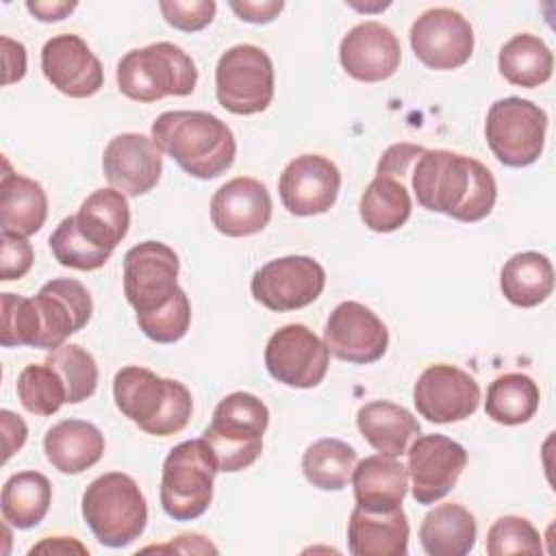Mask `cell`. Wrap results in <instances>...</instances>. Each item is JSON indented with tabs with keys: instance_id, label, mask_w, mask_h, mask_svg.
Wrapping results in <instances>:
<instances>
[{
	"instance_id": "ee69618b",
	"label": "cell",
	"mask_w": 556,
	"mask_h": 556,
	"mask_svg": "<svg viewBox=\"0 0 556 556\" xmlns=\"http://www.w3.org/2000/svg\"><path fill=\"white\" fill-rule=\"evenodd\" d=\"M230 9L239 15V20L250 22V24H267L278 17L282 11V0H230Z\"/></svg>"
},
{
	"instance_id": "d6986e66",
	"label": "cell",
	"mask_w": 556,
	"mask_h": 556,
	"mask_svg": "<svg viewBox=\"0 0 556 556\" xmlns=\"http://www.w3.org/2000/svg\"><path fill=\"white\" fill-rule=\"evenodd\" d=\"M402 48L395 33L374 20L352 26L339 43L341 67L358 83H380L400 67Z\"/></svg>"
},
{
	"instance_id": "4316f807",
	"label": "cell",
	"mask_w": 556,
	"mask_h": 556,
	"mask_svg": "<svg viewBox=\"0 0 556 556\" xmlns=\"http://www.w3.org/2000/svg\"><path fill=\"white\" fill-rule=\"evenodd\" d=\"M78 232L98 250L113 254L130 226L126 195L117 189H96L74 215Z\"/></svg>"
},
{
	"instance_id": "ba28073f",
	"label": "cell",
	"mask_w": 556,
	"mask_h": 556,
	"mask_svg": "<svg viewBox=\"0 0 556 556\" xmlns=\"http://www.w3.org/2000/svg\"><path fill=\"white\" fill-rule=\"evenodd\" d=\"M547 115L532 100L508 96L486 113L484 135L493 156L506 167L532 165L545 146Z\"/></svg>"
},
{
	"instance_id": "52a82bcc",
	"label": "cell",
	"mask_w": 556,
	"mask_h": 556,
	"mask_svg": "<svg viewBox=\"0 0 556 556\" xmlns=\"http://www.w3.org/2000/svg\"><path fill=\"white\" fill-rule=\"evenodd\" d=\"M217 463L208 443L189 439L169 450L161 471V506L176 521H191L206 513L213 500Z\"/></svg>"
},
{
	"instance_id": "ac0fdd59",
	"label": "cell",
	"mask_w": 556,
	"mask_h": 556,
	"mask_svg": "<svg viewBox=\"0 0 556 556\" xmlns=\"http://www.w3.org/2000/svg\"><path fill=\"white\" fill-rule=\"evenodd\" d=\"M41 72L61 93L89 98L100 91L104 70L83 37L63 33L50 37L41 48Z\"/></svg>"
},
{
	"instance_id": "d4e9b609",
	"label": "cell",
	"mask_w": 556,
	"mask_h": 556,
	"mask_svg": "<svg viewBox=\"0 0 556 556\" xmlns=\"http://www.w3.org/2000/svg\"><path fill=\"white\" fill-rule=\"evenodd\" d=\"M48 463L61 473H83L104 454V434L85 419H63L43 437Z\"/></svg>"
},
{
	"instance_id": "f6af8a7d",
	"label": "cell",
	"mask_w": 556,
	"mask_h": 556,
	"mask_svg": "<svg viewBox=\"0 0 556 556\" xmlns=\"http://www.w3.org/2000/svg\"><path fill=\"white\" fill-rule=\"evenodd\" d=\"M0 424H2V434H4V458L9 460L24 443L28 437V428L24 419L11 410H0Z\"/></svg>"
},
{
	"instance_id": "484cf974",
	"label": "cell",
	"mask_w": 556,
	"mask_h": 556,
	"mask_svg": "<svg viewBox=\"0 0 556 556\" xmlns=\"http://www.w3.org/2000/svg\"><path fill=\"white\" fill-rule=\"evenodd\" d=\"M352 486L356 506L367 510H393L402 506L406 495L408 469L393 456H365L354 465Z\"/></svg>"
},
{
	"instance_id": "5b68a950",
	"label": "cell",
	"mask_w": 556,
	"mask_h": 556,
	"mask_svg": "<svg viewBox=\"0 0 556 556\" xmlns=\"http://www.w3.org/2000/svg\"><path fill=\"white\" fill-rule=\"evenodd\" d=\"M269 410L252 393L235 391L219 400L202 439L208 443L219 471L235 473L256 463L263 452V434Z\"/></svg>"
},
{
	"instance_id": "83f0119b",
	"label": "cell",
	"mask_w": 556,
	"mask_h": 556,
	"mask_svg": "<svg viewBox=\"0 0 556 556\" xmlns=\"http://www.w3.org/2000/svg\"><path fill=\"white\" fill-rule=\"evenodd\" d=\"M473 515L454 502H445L426 513L419 523V541L430 556H465L476 545Z\"/></svg>"
},
{
	"instance_id": "ab89813d",
	"label": "cell",
	"mask_w": 556,
	"mask_h": 556,
	"mask_svg": "<svg viewBox=\"0 0 556 556\" xmlns=\"http://www.w3.org/2000/svg\"><path fill=\"white\" fill-rule=\"evenodd\" d=\"M2 330L0 343L4 348L28 345L37 348L39 341V313L33 298H24L17 293H2Z\"/></svg>"
},
{
	"instance_id": "603a6c76",
	"label": "cell",
	"mask_w": 556,
	"mask_h": 556,
	"mask_svg": "<svg viewBox=\"0 0 556 556\" xmlns=\"http://www.w3.org/2000/svg\"><path fill=\"white\" fill-rule=\"evenodd\" d=\"M408 532L402 506L393 510L354 506L348 521V549L354 556H406Z\"/></svg>"
},
{
	"instance_id": "836d02e7",
	"label": "cell",
	"mask_w": 556,
	"mask_h": 556,
	"mask_svg": "<svg viewBox=\"0 0 556 556\" xmlns=\"http://www.w3.org/2000/svg\"><path fill=\"white\" fill-rule=\"evenodd\" d=\"M539 387L536 382L519 371L497 376L484 400V413L502 426H519L534 417L539 408Z\"/></svg>"
},
{
	"instance_id": "d6a6232c",
	"label": "cell",
	"mask_w": 556,
	"mask_h": 556,
	"mask_svg": "<svg viewBox=\"0 0 556 556\" xmlns=\"http://www.w3.org/2000/svg\"><path fill=\"white\" fill-rule=\"evenodd\" d=\"M413 211L406 182L393 176H376L363 191L358 215L374 232H393L402 228Z\"/></svg>"
},
{
	"instance_id": "9c48e42d",
	"label": "cell",
	"mask_w": 556,
	"mask_h": 556,
	"mask_svg": "<svg viewBox=\"0 0 556 556\" xmlns=\"http://www.w3.org/2000/svg\"><path fill=\"white\" fill-rule=\"evenodd\" d=\"M217 102L235 115L263 113L274 100V63L252 43L228 48L215 67Z\"/></svg>"
},
{
	"instance_id": "bcb514c9",
	"label": "cell",
	"mask_w": 556,
	"mask_h": 556,
	"mask_svg": "<svg viewBox=\"0 0 556 556\" xmlns=\"http://www.w3.org/2000/svg\"><path fill=\"white\" fill-rule=\"evenodd\" d=\"M2 59H4V85L17 83L26 74V50L20 41L2 37Z\"/></svg>"
},
{
	"instance_id": "7bdbcfd3",
	"label": "cell",
	"mask_w": 556,
	"mask_h": 556,
	"mask_svg": "<svg viewBox=\"0 0 556 556\" xmlns=\"http://www.w3.org/2000/svg\"><path fill=\"white\" fill-rule=\"evenodd\" d=\"M35 254L33 245L26 241L24 235L2 230V252H0V280H20L33 267Z\"/></svg>"
},
{
	"instance_id": "f1b7e54d",
	"label": "cell",
	"mask_w": 556,
	"mask_h": 556,
	"mask_svg": "<svg viewBox=\"0 0 556 556\" xmlns=\"http://www.w3.org/2000/svg\"><path fill=\"white\" fill-rule=\"evenodd\" d=\"M48 217V198L43 187L22 174L9 172L4 161V174L0 180V222L2 230H11L30 237L41 230Z\"/></svg>"
},
{
	"instance_id": "6da1fadb",
	"label": "cell",
	"mask_w": 556,
	"mask_h": 556,
	"mask_svg": "<svg viewBox=\"0 0 556 556\" xmlns=\"http://www.w3.org/2000/svg\"><path fill=\"white\" fill-rule=\"evenodd\" d=\"M408 176L417 202L452 219L473 224L484 219L495 206V178L478 159L452 150L424 148Z\"/></svg>"
},
{
	"instance_id": "cb8c5ba5",
	"label": "cell",
	"mask_w": 556,
	"mask_h": 556,
	"mask_svg": "<svg viewBox=\"0 0 556 556\" xmlns=\"http://www.w3.org/2000/svg\"><path fill=\"white\" fill-rule=\"evenodd\" d=\"M356 426L363 439L384 456H402L415 437H419L421 426L417 417L389 400H374L358 408Z\"/></svg>"
},
{
	"instance_id": "1f68e13d",
	"label": "cell",
	"mask_w": 556,
	"mask_h": 556,
	"mask_svg": "<svg viewBox=\"0 0 556 556\" xmlns=\"http://www.w3.org/2000/svg\"><path fill=\"white\" fill-rule=\"evenodd\" d=\"M52 502V484L39 471L13 473L0 495V508L7 523L17 530L35 528L48 515Z\"/></svg>"
},
{
	"instance_id": "e575fe53",
	"label": "cell",
	"mask_w": 556,
	"mask_h": 556,
	"mask_svg": "<svg viewBox=\"0 0 556 556\" xmlns=\"http://www.w3.org/2000/svg\"><path fill=\"white\" fill-rule=\"evenodd\" d=\"M356 450L341 439H319L302 456L304 478L321 491H341L352 480Z\"/></svg>"
},
{
	"instance_id": "f546056e",
	"label": "cell",
	"mask_w": 556,
	"mask_h": 556,
	"mask_svg": "<svg viewBox=\"0 0 556 556\" xmlns=\"http://www.w3.org/2000/svg\"><path fill=\"white\" fill-rule=\"evenodd\" d=\"M504 298L521 308H532L545 302L554 291V267L545 254L519 252L513 254L500 274Z\"/></svg>"
},
{
	"instance_id": "5bb4252c",
	"label": "cell",
	"mask_w": 556,
	"mask_h": 556,
	"mask_svg": "<svg viewBox=\"0 0 556 556\" xmlns=\"http://www.w3.org/2000/svg\"><path fill=\"white\" fill-rule=\"evenodd\" d=\"M410 48L430 70H456L471 59L473 28L454 9H428L410 26Z\"/></svg>"
},
{
	"instance_id": "60d3db41",
	"label": "cell",
	"mask_w": 556,
	"mask_h": 556,
	"mask_svg": "<svg viewBox=\"0 0 556 556\" xmlns=\"http://www.w3.org/2000/svg\"><path fill=\"white\" fill-rule=\"evenodd\" d=\"M486 552L491 556L541 554V534L526 517L504 515L495 519L486 532Z\"/></svg>"
},
{
	"instance_id": "8992f818",
	"label": "cell",
	"mask_w": 556,
	"mask_h": 556,
	"mask_svg": "<svg viewBox=\"0 0 556 556\" xmlns=\"http://www.w3.org/2000/svg\"><path fill=\"white\" fill-rule=\"evenodd\" d=\"M198 85L193 59L176 43L156 41L126 52L117 63V87L135 102L189 96Z\"/></svg>"
},
{
	"instance_id": "c3c4849f",
	"label": "cell",
	"mask_w": 556,
	"mask_h": 556,
	"mask_svg": "<svg viewBox=\"0 0 556 556\" xmlns=\"http://www.w3.org/2000/svg\"><path fill=\"white\" fill-rule=\"evenodd\" d=\"M39 552H52V554H70V552H78V554H87L89 549L78 543L72 536H48L41 543H37L30 554H39Z\"/></svg>"
},
{
	"instance_id": "9a60e30c",
	"label": "cell",
	"mask_w": 556,
	"mask_h": 556,
	"mask_svg": "<svg viewBox=\"0 0 556 556\" xmlns=\"http://www.w3.org/2000/svg\"><path fill=\"white\" fill-rule=\"evenodd\" d=\"M413 402L417 413L432 424L463 421L473 415L480 404V384L465 369L437 363L419 374Z\"/></svg>"
},
{
	"instance_id": "4fadbf2b",
	"label": "cell",
	"mask_w": 556,
	"mask_h": 556,
	"mask_svg": "<svg viewBox=\"0 0 556 556\" xmlns=\"http://www.w3.org/2000/svg\"><path fill=\"white\" fill-rule=\"evenodd\" d=\"M410 493L417 504H434L443 500L458 482L465 465L467 450L445 434L415 437L406 450Z\"/></svg>"
},
{
	"instance_id": "7402d4cb",
	"label": "cell",
	"mask_w": 556,
	"mask_h": 556,
	"mask_svg": "<svg viewBox=\"0 0 556 556\" xmlns=\"http://www.w3.org/2000/svg\"><path fill=\"white\" fill-rule=\"evenodd\" d=\"M271 219V195L267 187L250 176L224 182L211 198V222L226 237H250Z\"/></svg>"
},
{
	"instance_id": "2e32d148",
	"label": "cell",
	"mask_w": 556,
	"mask_h": 556,
	"mask_svg": "<svg viewBox=\"0 0 556 556\" xmlns=\"http://www.w3.org/2000/svg\"><path fill=\"white\" fill-rule=\"evenodd\" d=\"M324 343L339 361L369 365L384 356L389 348V330L371 308L348 300L334 306L328 315Z\"/></svg>"
},
{
	"instance_id": "f35d334b",
	"label": "cell",
	"mask_w": 556,
	"mask_h": 556,
	"mask_svg": "<svg viewBox=\"0 0 556 556\" xmlns=\"http://www.w3.org/2000/svg\"><path fill=\"white\" fill-rule=\"evenodd\" d=\"M137 324H139V330L154 343L180 341L187 334L191 324V304L187 293L178 289L165 306L152 313L137 315Z\"/></svg>"
},
{
	"instance_id": "44dd1931",
	"label": "cell",
	"mask_w": 556,
	"mask_h": 556,
	"mask_svg": "<svg viewBox=\"0 0 556 556\" xmlns=\"http://www.w3.org/2000/svg\"><path fill=\"white\" fill-rule=\"evenodd\" d=\"M106 180L124 195L137 198L152 191L163 172L161 150L141 132L115 135L102 154Z\"/></svg>"
},
{
	"instance_id": "ffe728a7",
	"label": "cell",
	"mask_w": 556,
	"mask_h": 556,
	"mask_svg": "<svg viewBox=\"0 0 556 556\" xmlns=\"http://www.w3.org/2000/svg\"><path fill=\"white\" fill-rule=\"evenodd\" d=\"M39 313V350H56L65 339L87 326L93 313L89 291L74 278H54L33 298Z\"/></svg>"
},
{
	"instance_id": "3957f363",
	"label": "cell",
	"mask_w": 556,
	"mask_h": 556,
	"mask_svg": "<svg viewBox=\"0 0 556 556\" xmlns=\"http://www.w3.org/2000/svg\"><path fill=\"white\" fill-rule=\"evenodd\" d=\"M115 406L124 417L152 437H169L187 428L193 410L189 389L172 378L128 365L113 378Z\"/></svg>"
},
{
	"instance_id": "8d00e7d4",
	"label": "cell",
	"mask_w": 556,
	"mask_h": 556,
	"mask_svg": "<svg viewBox=\"0 0 556 556\" xmlns=\"http://www.w3.org/2000/svg\"><path fill=\"white\" fill-rule=\"evenodd\" d=\"M43 363H48L61 376L67 393V404L85 402L96 393L98 365L85 348L63 343L61 348L52 350V354Z\"/></svg>"
},
{
	"instance_id": "b9f144b4",
	"label": "cell",
	"mask_w": 556,
	"mask_h": 556,
	"mask_svg": "<svg viewBox=\"0 0 556 556\" xmlns=\"http://www.w3.org/2000/svg\"><path fill=\"white\" fill-rule=\"evenodd\" d=\"M159 9L169 26L195 33L213 22L217 4L213 0H161Z\"/></svg>"
},
{
	"instance_id": "7dc6e473",
	"label": "cell",
	"mask_w": 556,
	"mask_h": 556,
	"mask_svg": "<svg viewBox=\"0 0 556 556\" xmlns=\"http://www.w3.org/2000/svg\"><path fill=\"white\" fill-rule=\"evenodd\" d=\"M26 9L39 20V22H59L67 13L76 9V2H65V0H54V2H41V0H28Z\"/></svg>"
},
{
	"instance_id": "8fae6325",
	"label": "cell",
	"mask_w": 556,
	"mask_h": 556,
	"mask_svg": "<svg viewBox=\"0 0 556 556\" xmlns=\"http://www.w3.org/2000/svg\"><path fill=\"white\" fill-rule=\"evenodd\" d=\"M326 287L324 267L311 256H282L265 263L252 276L250 291L256 302L276 313L313 304Z\"/></svg>"
},
{
	"instance_id": "e0dca14e",
	"label": "cell",
	"mask_w": 556,
	"mask_h": 556,
	"mask_svg": "<svg viewBox=\"0 0 556 556\" xmlns=\"http://www.w3.org/2000/svg\"><path fill=\"white\" fill-rule=\"evenodd\" d=\"M341 189L339 167L321 154L295 156L280 174L278 193L282 206L298 217L321 215L337 202Z\"/></svg>"
},
{
	"instance_id": "277c9868",
	"label": "cell",
	"mask_w": 556,
	"mask_h": 556,
	"mask_svg": "<svg viewBox=\"0 0 556 556\" xmlns=\"http://www.w3.org/2000/svg\"><path fill=\"white\" fill-rule=\"evenodd\" d=\"M83 519L106 547H126L141 536L148 504L139 484L122 471H109L89 482L80 502Z\"/></svg>"
},
{
	"instance_id": "30bf717a",
	"label": "cell",
	"mask_w": 556,
	"mask_h": 556,
	"mask_svg": "<svg viewBox=\"0 0 556 556\" xmlns=\"http://www.w3.org/2000/svg\"><path fill=\"white\" fill-rule=\"evenodd\" d=\"M178 254L163 241H141L124 254V295L137 315L165 306L178 287Z\"/></svg>"
},
{
	"instance_id": "7c38bea8",
	"label": "cell",
	"mask_w": 556,
	"mask_h": 556,
	"mask_svg": "<svg viewBox=\"0 0 556 556\" xmlns=\"http://www.w3.org/2000/svg\"><path fill=\"white\" fill-rule=\"evenodd\" d=\"M330 352L326 343L304 324L278 328L265 345L269 376L287 387L313 389L328 374Z\"/></svg>"
},
{
	"instance_id": "74e56055",
	"label": "cell",
	"mask_w": 556,
	"mask_h": 556,
	"mask_svg": "<svg viewBox=\"0 0 556 556\" xmlns=\"http://www.w3.org/2000/svg\"><path fill=\"white\" fill-rule=\"evenodd\" d=\"M50 250L54 254V258L63 265V267H72L78 271H93L100 269L111 254L93 248L76 228L74 215L63 217L59 222V226L54 228V232L50 235Z\"/></svg>"
},
{
	"instance_id": "7a4b0ae2",
	"label": "cell",
	"mask_w": 556,
	"mask_h": 556,
	"mask_svg": "<svg viewBox=\"0 0 556 556\" xmlns=\"http://www.w3.org/2000/svg\"><path fill=\"white\" fill-rule=\"evenodd\" d=\"M154 146L182 172L211 180L235 161L237 141L226 122L206 111H165L152 122Z\"/></svg>"
},
{
	"instance_id": "d590c367",
	"label": "cell",
	"mask_w": 556,
	"mask_h": 556,
	"mask_svg": "<svg viewBox=\"0 0 556 556\" xmlns=\"http://www.w3.org/2000/svg\"><path fill=\"white\" fill-rule=\"evenodd\" d=\"M20 404L39 417L54 415L63 404H67V393L61 376L48 365H26L17 378Z\"/></svg>"
},
{
	"instance_id": "4dcf8cb0",
	"label": "cell",
	"mask_w": 556,
	"mask_h": 556,
	"mask_svg": "<svg viewBox=\"0 0 556 556\" xmlns=\"http://www.w3.org/2000/svg\"><path fill=\"white\" fill-rule=\"evenodd\" d=\"M500 74L517 87H539L552 78L554 56L545 41L530 33L513 35L497 54Z\"/></svg>"
}]
</instances>
